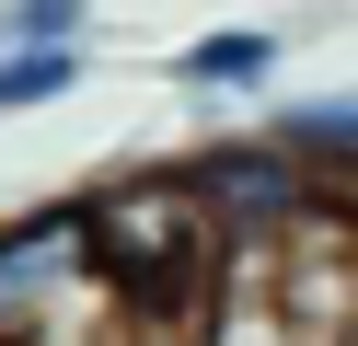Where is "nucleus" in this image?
Here are the masks:
<instances>
[{"instance_id":"1","label":"nucleus","mask_w":358,"mask_h":346,"mask_svg":"<svg viewBox=\"0 0 358 346\" xmlns=\"http://www.w3.org/2000/svg\"><path fill=\"white\" fill-rule=\"evenodd\" d=\"M93 243H104V277H116V300L139 323L162 312H196V300L220 289V266H231V231H220V208L196 196V173H116L93 196Z\"/></svg>"},{"instance_id":"2","label":"nucleus","mask_w":358,"mask_h":346,"mask_svg":"<svg viewBox=\"0 0 358 346\" xmlns=\"http://www.w3.org/2000/svg\"><path fill=\"white\" fill-rule=\"evenodd\" d=\"M127 312L93 243V196H47L0 219V346H70V323Z\"/></svg>"},{"instance_id":"3","label":"nucleus","mask_w":358,"mask_h":346,"mask_svg":"<svg viewBox=\"0 0 358 346\" xmlns=\"http://www.w3.org/2000/svg\"><path fill=\"white\" fill-rule=\"evenodd\" d=\"M185 173H196V196L220 208V231L255 243V254L289 243V231L324 208V161H301L289 138H220V150H196Z\"/></svg>"},{"instance_id":"4","label":"nucleus","mask_w":358,"mask_h":346,"mask_svg":"<svg viewBox=\"0 0 358 346\" xmlns=\"http://www.w3.org/2000/svg\"><path fill=\"white\" fill-rule=\"evenodd\" d=\"M278 58H289V46L266 35V23H220V35H196L185 58H173V81H185V92H266Z\"/></svg>"},{"instance_id":"5","label":"nucleus","mask_w":358,"mask_h":346,"mask_svg":"<svg viewBox=\"0 0 358 346\" xmlns=\"http://www.w3.org/2000/svg\"><path fill=\"white\" fill-rule=\"evenodd\" d=\"M81 35H47V46H0V115H35V104H70L81 92Z\"/></svg>"},{"instance_id":"6","label":"nucleus","mask_w":358,"mask_h":346,"mask_svg":"<svg viewBox=\"0 0 358 346\" xmlns=\"http://www.w3.org/2000/svg\"><path fill=\"white\" fill-rule=\"evenodd\" d=\"M278 138L301 161H324V173H358V92H324V104H289Z\"/></svg>"},{"instance_id":"7","label":"nucleus","mask_w":358,"mask_h":346,"mask_svg":"<svg viewBox=\"0 0 358 346\" xmlns=\"http://www.w3.org/2000/svg\"><path fill=\"white\" fill-rule=\"evenodd\" d=\"M47 35H93V0H0V46H47Z\"/></svg>"},{"instance_id":"8","label":"nucleus","mask_w":358,"mask_h":346,"mask_svg":"<svg viewBox=\"0 0 358 346\" xmlns=\"http://www.w3.org/2000/svg\"><path fill=\"white\" fill-rule=\"evenodd\" d=\"M347 231H358V185H347Z\"/></svg>"}]
</instances>
